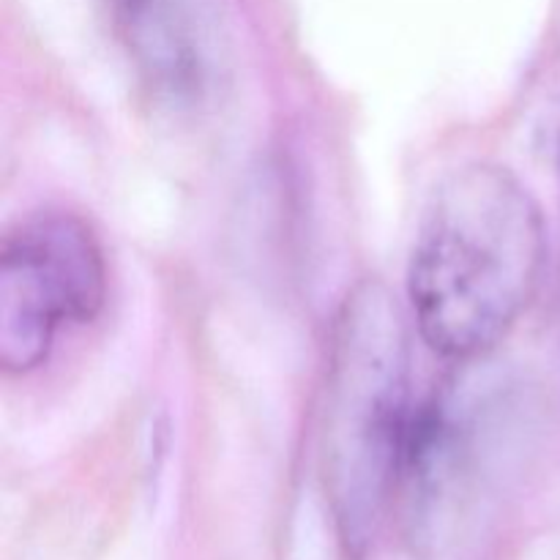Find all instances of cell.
<instances>
[{"mask_svg": "<svg viewBox=\"0 0 560 560\" xmlns=\"http://www.w3.org/2000/svg\"><path fill=\"white\" fill-rule=\"evenodd\" d=\"M547 260L539 202L501 164L452 170L416 233L408 295L435 353L470 361L509 337L536 295Z\"/></svg>", "mask_w": 560, "mask_h": 560, "instance_id": "cell-1", "label": "cell"}, {"mask_svg": "<svg viewBox=\"0 0 560 560\" xmlns=\"http://www.w3.org/2000/svg\"><path fill=\"white\" fill-rule=\"evenodd\" d=\"M413 408L402 312L366 279L334 323L323 416V479L348 550L370 545L399 492Z\"/></svg>", "mask_w": 560, "mask_h": 560, "instance_id": "cell-2", "label": "cell"}, {"mask_svg": "<svg viewBox=\"0 0 560 560\" xmlns=\"http://www.w3.org/2000/svg\"><path fill=\"white\" fill-rule=\"evenodd\" d=\"M107 301L96 233L69 211L22 219L0 246V366L27 375L49 359L66 326L91 323Z\"/></svg>", "mask_w": 560, "mask_h": 560, "instance_id": "cell-3", "label": "cell"}, {"mask_svg": "<svg viewBox=\"0 0 560 560\" xmlns=\"http://www.w3.org/2000/svg\"><path fill=\"white\" fill-rule=\"evenodd\" d=\"M109 25L148 96L170 113L208 104L219 60L191 0H104Z\"/></svg>", "mask_w": 560, "mask_h": 560, "instance_id": "cell-4", "label": "cell"}]
</instances>
